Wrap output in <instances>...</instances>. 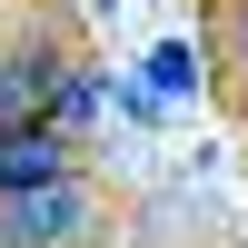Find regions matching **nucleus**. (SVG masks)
Segmentation results:
<instances>
[{
	"label": "nucleus",
	"mask_w": 248,
	"mask_h": 248,
	"mask_svg": "<svg viewBox=\"0 0 248 248\" xmlns=\"http://www.w3.org/2000/svg\"><path fill=\"white\" fill-rule=\"evenodd\" d=\"M99 229H109V199H99L79 169L0 199V248H90Z\"/></svg>",
	"instance_id": "f257e3e1"
},
{
	"label": "nucleus",
	"mask_w": 248,
	"mask_h": 248,
	"mask_svg": "<svg viewBox=\"0 0 248 248\" xmlns=\"http://www.w3.org/2000/svg\"><path fill=\"white\" fill-rule=\"evenodd\" d=\"M79 169V139L50 129V119H0V199L40 189V179H70Z\"/></svg>",
	"instance_id": "f03ea898"
},
{
	"label": "nucleus",
	"mask_w": 248,
	"mask_h": 248,
	"mask_svg": "<svg viewBox=\"0 0 248 248\" xmlns=\"http://www.w3.org/2000/svg\"><path fill=\"white\" fill-rule=\"evenodd\" d=\"M60 79H70V60H60L50 40H30V50H10V60H0V119H50Z\"/></svg>",
	"instance_id": "7ed1b4c3"
},
{
	"label": "nucleus",
	"mask_w": 248,
	"mask_h": 248,
	"mask_svg": "<svg viewBox=\"0 0 248 248\" xmlns=\"http://www.w3.org/2000/svg\"><path fill=\"white\" fill-rule=\"evenodd\" d=\"M109 79H119V70H79V60H70V79H60V99H50V129L90 139V129H99V109H109Z\"/></svg>",
	"instance_id": "20e7f679"
},
{
	"label": "nucleus",
	"mask_w": 248,
	"mask_h": 248,
	"mask_svg": "<svg viewBox=\"0 0 248 248\" xmlns=\"http://www.w3.org/2000/svg\"><path fill=\"white\" fill-rule=\"evenodd\" d=\"M139 79H149L159 99H199V40H149V60H139Z\"/></svg>",
	"instance_id": "39448f33"
},
{
	"label": "nucleus",
	"mask_w": 248,
	"mask_h": 248,
	"mask_svg": "<svg viewBox=\"0 0 248 248\" xmlns=\"http://www.w3.org/2000/svg\"><path fill=\"white\" fill-rule=\"evenodd\" d=\"M109 109L129 119V129H159V119H169V99H159L149 79H109Z\"/></svg>",
	"instance_id": "423d86ee"
},
{
	"label": "nucleus",
	"mask_w": 248,
	"mask_h": 248,
	"mask_svg": "<svg viewBox=\"0 0 248 248\" xmlns=\"http://www.w3.org/2000/svg\"><path fill=\"white\" fill-rule=\"evenodd\" d=\"M218 50H229V70L248 79V0H218Z\"/></svg>",
	"instance_id": "0eeeda50"
}]
</instances>
